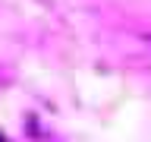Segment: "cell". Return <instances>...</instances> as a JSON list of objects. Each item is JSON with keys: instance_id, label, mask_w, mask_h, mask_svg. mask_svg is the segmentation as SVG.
<instances>
[{"instance_id": "cell-1", "label": "cell", "mask_w": 151, "mask_h": 142, "mask_svg": "<svg viewBox=\"0 0 151 142\" xmlns=\"http://www.w3.org/2000/svg\"><path fill=\"white\" fill-rule=\"evenodd\" d=\"M0 142H6V139H3V133H0Z\"/></svg>"}]
</instances>
